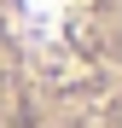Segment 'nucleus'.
Masks as SVG:
<instances>
[{
  "label": "nucleus",
  "mask_w": 122,
  "mask_h": 128,
  "mask_svg": "<svg viewBox=\"0 0 122 128\" xmlns=\"http://www.w3.org/2000/svg\"><path fill=\"white\" fill-rule=\"evenodd\" d=\"M0 128H122V0H0Z\"/></svg>",
  "instance_id": "obj_1"
}]
</instances>
